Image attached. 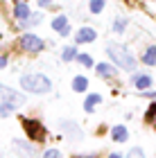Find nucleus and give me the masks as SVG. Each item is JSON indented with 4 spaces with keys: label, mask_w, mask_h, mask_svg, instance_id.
I'll list each match as a JSON object with an SVG mask.
<instances>
[{
    "label": "nucleus",
    "mask_w": 156,
    "mask_h": 158,
    "mask_svg": "<svg viewBox=\"0 0 156 158\" xmlns=\"http://www.w3.org/2000/svg\"><path fill=\"white\" fill-rule=\"evenodd\" d=\"M59 129H61V133L66 135L68 140H75V142H79L84 138V131H82V127L77 124L75 120H59Z\"/></svg>",
    "instance_id": "nucleus-6"
},
{
    "label": "nucleus",
    "mask_w": 156,
    "mask_h": 158,
    "mask_svg": "<svg viewBox=\"0 0 156 158\" xmlns=\"http://www.w3.org/2000/svg\"><path fill=\"white\" fill-rule=\"evenodd\" d=\"M70 32H73V30H70V25H68V27H66V30H63V32L59 34V36H63V39H66V36H70Z\"/></svg>",
    "instance_id": "nucleus-30"
},
{
    "label": "nucleus",
    "mask_w": 156,
    "mask_h": 158,
    "mask_svg": "<svg viewBox=\"0 0 156 158\" xmlns=\"http://www.w3.org/2000/svg\"><path fill=\"white\" fill-rule=\"evenodd\" d=\"M77 63H79L82 68H95V59L88 52H79L77 54Z\"/></svg>",
    "instance_id": "nucleus-21"
},
{
    "label": "nucleus",
    "mask_w": 156,
    "mask_h": 158,
    "mask_svg": "<svg viewBox=\"0 0 156 158\" xmlns=\"http://www.w3.org/2000/svg\"><path fill=\"white\" fill-rule=\"evenodd\" d=\"M68 25H70V18L66 16V14H57V16L52 18V23H50V30L57 32V34H61Z\"/></svg>",
    "instance_id": "nucleus-14"
},
{
    "label": "nucleus",
    "mask_w": 156,
    "mask_h": 158,
    "mask_svg": "<svg viewBox=\"0 0 156 158\" xmlns=\"http://www.w3.org/2000/svg\"><path fill=\"white\" fill-rule=\"evenodd\" d=\"M41 20H43V11H32L25 20H18L16 27H18V30H32V27H36Z\"/></svg>",
    "instance_id": "nucleus-11"
},
{
    "label": "nucleus",
    "mask_w": 156,
    "mask_h": 158,
    "mask_svg": "<svg viewBox=\"0 0 156 158\" xmlns=\"http://www.w3.org/2000/svg\"><path fill=\"white\" fill-rule=\"evenodd\" d=\"M59 156H61L59 149H45L43 152V158H59Z\"/></svg>",
    "instance_id": "nucleus-26"
},
{
    "label": "nucleus",
    "mask_w": 156,
    "mask_h": 158,
    "mask_svg": "<svg viewBox=\"0 0 156 158\" xmlns=\"http://www.w3.org/2000/svg\"><path fill=\"white\" fill-rule=\"evenodd\" d=\"M11 147L16 149L18 154H23V156H36V154H39L36 142L30 140V138H14V140H11Z\"/></svg>",
    "instance_id": "nucleus-7"
},
{
    "label": "nucleus",
    "mask_w": 156,
    "mask_h": 158,
    "mask_svg": "<svg viewBox=\"0 0 156 158\" xmlns=\"http://www.w3.org/2000/svg\"><path fill=\"white\" fill-rule=\"evenodd\" d=\"M127 27H129V20H127L124 16H116V18H113V25H111L113 34H124Z\"/></svg>",
    "instance_id": "nucleus-19"
},
{
    "label": "nucleus",
    "mask_w": 156,
    "mask_h": 158,
    "mask_svg": "<svg viewBox=\"0 0 156 158\" xmlns=\"http://www.w3.org/2000/svg\"><path fill=\"white\" fill-rule=\"evenodd\" d=\"M154 120H156V99H152L150 109L145 111V122H147V124H152Z\"/></svg>",
    "instance_id": "nucleus-23"
},
{
    "label": "nucleus",
    "mask_w": 156,
    "mask_h": 158,
    "mask_svg": "<svg viewBox=\"0 0 156 158\" xmlns=\"http://www.w3.org/2000/svg\"><path fill=\"white\" fill-rule=\"evenodd\" d=\"M131 86L138 93H143V90H150L154 86V79H152V75H147V73H133L131 75Z\"/></svg>",
    "instance_id": "nucleus-10"
},
{
    "label": "nucleus",
    "mask_w": 156,
    "mask_h": 158,
    "mask_svg": "<svg viewBox=\"0 0 156 158\" xmlns=\"http://www.w3.org/2000/svg\"><path fill=\"white\" fill-rule=\"evenodd\" d=\"M16 109H18L16 104H11V102H5V99H2V102H0V118H9L11 113H16Z\"/></svg>",
    "instance_id": "nucleus-22"
},
{
    "label": "nucleus",
    "mask_w": 156,
    "mask_h": 158,
    "mask_svg": "<svg viewBox=\"0 0 156 158\" xmlns=\"http://www.w3.org/2000/svg\"><path fill=\"white\" fill-rule=\"evenodd\" d=\"M95 73L102 79H116L118 73H120V68L113 61H100V63H95Z\"/></svg>",
    "instance_id": "nucleus-8"
},
{
    "label": "nucleus",
    "mask_w": 156,
    "mask_h": 158,
    "mask_svg": "<svg viewBox=\"0 0 156 158\" xmlns=\"http://www.w3.org/2000/svg\"><path fill=\"white\" fill-rule=\"evenodd\" d=\"M7 66H9V56H7V54H0V70H5Z\"/></svg>",
    "instance_id": "nucleus-28"
},
{
    "label": "nucleus",
    "mask_w": 156,
    "mask_h": 158,
    "mask_svg": "<svg viewBox=\"0 0 156 158\" xmlns=\"http://www.w3.org/2000/svg\"><path fill=\"white\" fill-rule=\"evenodd\" d=\"M77 54H79V50H77V43H75V45H66V48H61V61H63V63L77 61Z\"/></svg>",
    "instance_id": "nucleus-18"
},
{
    "label": "nucleus",
    "mask_w": 156,
    "mask_h": 158,
    "mask_svg": "<svg viewBox=\"0 0 156 158\" xmlns=\"http://www.w3.org/2000/svg\"><path fill=\"white\" fill-rule=\"evenodd\" d=\"M95 39H97V30H95V27H91V25H84V27H79V30L75 32V43H77V45L93 43Z\"/></svg>",
    "instance_id": "nucleus-9"
},
{
    "label": "nucleus",
    "mask_w": 156,
    "mask_h": 158,
    "mask_svg": "<svg viewBox=\"0 0 156 158\" xmlns=\"http://www.w3.org/2000/svg\"><path fill=\"white\" fill-rule=\"evenodd\" d=\"M143 95L150 97V99H156V90H143Z\"/></svg>",
    "instance_id": "nucleus-29"
},
{
    "label": "nucleus",
    "mask_w": 156,
    "mask_h": 158,
    "mask_svg": "<svg viewBox=\"0 0 156 158\" xmlns=\"http://www.w3.org/2000/svg\"><path fill=\"white\" fill-rule=\"evenodd\" d=\"M11 2H30V0H11Z\"/></svg>",
    "instance_id": "nucleus-31"
},
{
    "label": "nucleus",
    "mask_w": 156,
    "mask_h": 158,
    "mask_svg": "<svg viewBox=\"0 0 156 158\" xmlns=\"http://www.w3.org/2000/svg\"><path fill=\"white\" fill-rule=\"evenodd\" d=\"M20 124H23V131L30 140H34L36 145H43L48 142V129L41 120L36 118H20Z\"/></svg>",
    "instance_id": "nucleus-3"
},
{
    "label": "nucleus",
    "mask_w": 156,
    "mask_h": 158,
    "mask_svg": "<svg viewBox=\"0 0 156 158\" xmlns=\"http://www.w3.org/2000/svg\"><path fill=\"white\" fill-rule=\"evenodd\" d=\"M18 86L25 95H48V93H52V79L45 77L43 73H25L20 77Z\"/></svg>",
    "instance_id": "nucleus-2"
},
{
    "label": "nucleus",
    "mask_w": 156,
    "mask_h": 158,
    "mask_svg": "<svg viewBox=\"0 0 156 158\" xmlns=\"http://www.w3.org/2000/svg\"><path fill=\"white\" fill-rule=\"evenodd\" d=\"M2 99H5V102L16 104L18 109L27 104V99H25V93H23V90H16V88H11V86L0 84V102H2Z\"/></svg>",
    "instance_id": "nucleus-5"
},
{
    "label": "nucleus",
    "mask_w": 156,
    "mask_h": 158,
    "mask_svg": "<svg viewBox=\"0 0 156 158\" xmlns=\"http://www.w3.org/2000/svg\"><path fill=\"white\" fill-rule=\"evenodd\" d=\"M140 61L145 63V66H156V45H147L143 50V54H140Z\"/></svg>",
    "instance_id": "nucleus-17"
},
{
    "label": "nucleus",
    "mask_w": 156,
    "mask_h": 158,
    "mask_svg": "<svg viewBox=\"0 0 156 158\" xmlns=\"http://www.w3.org/2000/svg\"><path fill=\"white\" fill-rule=\"evenodd\" d=\"M88 77L86 75H77L73 77V81H70V88H73L75 93H88Z\"/></svg>",
    "instance_id": "nucleus-15"
},
{
    "label": "nucleus",
    "mask_w": 156,
    "mask_h": 158,
    "mask_svg": "<svg viewBox=\"0 0 156 158\" xmlns=\"http://www.w3.org/2000/svg\"><path fill=\"white\" fill-rule=\"evenodd\" d=\"M0 156H2V152H0Z\"/></svg>",
    "instance_id": "nucleus-32"
},
{
    "label": "nucleus",
    "mask_w": 156,
    "mask_h": 158,
    "mask_svg": "<svg viewBox=\"0 0 156 158\" xmlns=\"http://www.w3.org/2000/svg\"><path fill=\"white\" fill-rule=\"evenodd\" d=\"M36 5H39V9H48V7L54 5V0H36Z\"/></svg>",
    "instance_id": "nucleus-27"
},
{
    "label": "nucleus",
    "mask_w": 156,
    "mask_h": 158,
    "mask_svg": "<svg viewBox=\"0 0 156 158\" xmlns=\"http://www.w3.org/2000/svg\"><path fill=\"white\" fill-rule=\"evenodd\" d=\"M32 14V9H30V2H14V7H11V16H14V20H25L27 16Z\"/></svg>",
    "instance_id": "nucleus-13"
},
{
    "label": "nucleus",
    "mask_w": 156,
    "mask_h": 158,
    "mask_svg": "<svg viewBox=\"0 0 156 158\" xmlns=\"http://www.w3.org/2000/svg\"><path fill=\"white\" fill-rule=\"evenodd\" d=\"M104 50H106V54H109V59L116 63L120 70H124V73H136L138 61H136L133 52H131L127 45H122V43H116V41H109V43L104 45Z\"/></svg>",
    "instance_id": "nucleus-1"
},
{
    "label": "nucleus",
    "mask_w": 156,
    "mask_h": 158,
    "mask_svg": "<svg viewBox=\"0 0 156 158\" xmlns=\"http://www.w3.org/2000/svg\"><path fill=\"white\" fill-rule=\"evenodd\" d=\"M18 50L20 52H25V54H41L45 50V41L39 36V34H34V32H27L23 30V34L18 36Z\"/></svg>",
    "instance_id": "nucleus-4"
},
{
    "label": "nucleus",
    "mask_w": 156,
    "mask_h": 158,
    "mask_svg": "<svg viewBox=\"0 0 156 158\" xmlns=\"http://www.w3.org/2000/svg\"><path fill=\"white\" fill-rule=\"evenodd\" d=\"M104 9H106V0H91L88 2V14H93V16H100Z\"/></svg>",
    "instance_id": "nucleus-20"
},
{
    "label": "nucleus",
    "mask_w": 156,
    "mask_h": 158,
    "mask_svg": "<svg viewBox=\"0 0 156 158\" xmlns=\"http://www.w3.org/2000/svg\"><path fill=\"white\" fill-rule=\"evenodd\" d=\"M97 104H102V95H100V93H86V99H84V111H86V113H93Z\"/></svg>",
    "instance_id": "nucleus-16"
},
{
    "label": "nucleus",
    "mask_w": 156,
    "mask_h": 158,
    "mask_svg": "<svg viewBox=\"0 0 156 158\" xmlns=\"http://www.w3.org/2000/svg\"><path fill=\"white\" fill-rule=\"evenodd\" d=\"M111 140L116 142V145H122V142H127V140H129V129H127L124 124L111 127Z\"/></svg>",
    "instance_id": "nucleus-12"
},
{
    "label": "nucleus",
    "mask_w": 156,
    "mask_h": 158,
    "mask_svg": "<svg viewBox=\"0 0 156 158\" xmlns=\"http://www.w3.org/2000/svg\"><path fill=\"white\" fill-rule=\"evenodd\" d=\"M140 5L150 16H156V0H140Z\"/></svg>",
    "instance_id": "nucleus-24"
},
{
    "label": "nucleus",
    "mask_w": 156,
    "mask_h": 158,
    "mask_svg": "<svg viewBox=\"0 0 156 158\" xmlns=\"http://www.w3.org/2000/svg\"><path fill=\"white\" fill-rule=\"evenodd\" d=\"M127 158H145V152H143L140 147H133V149H129Z\"/></svg>",
    "instance_id": "nucleus-25"
}]
</instances>
